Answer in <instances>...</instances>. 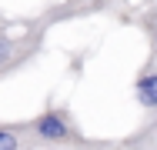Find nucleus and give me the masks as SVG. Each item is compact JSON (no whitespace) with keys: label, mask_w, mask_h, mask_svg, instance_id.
Segmentation results:
<instances>
[{"label":"nucleus","mask_w":157,"mask_h":150,"mask_svg":"<svg viewBox=\"0 0 157 150\" xmlns=\"http://www.w3.org/2000/svg\"><path fill=\"white\" fill-rule=\"evenodd\" d=\"M134 93H137V103L154 110L157 107V70H147L137 84H134Z\"/></svg>","instance_id":"obj_3"},{"label":"nucleus","mask_w":157,"mask_h":150,"mask_svg":"<svg viewBox=\"0 0 157 150\" xmlns=\"http://www.w3.org/2000/svg\"><path fill=\"white\" fill-rule=\"evenodd\" d=\"M33 150H110V144H94V140H67V144H40Z\"/></svg>","instance_id":"obj_4"},{"label":"nucleus","mask_w":157,"mask_h":150,"mask_svg":"<svg viewBox=\"0 0 157 150\" xmlns=\"http://www.w3.org/2000/svg\"><path fill=\"white\" fill-rule=\"evenodd\" d=\"M33 137L37 144H67V140H77L74 137V123L67 120L63 110H44L40 117L30 120Z\"/></svg>","instance_id":"obj_1"},{"label":"nucleus","mask_w":157,"mask_h":150,"mask_svg":"<svg viewBox=\"0 0 157 150\" xmlns=\"http://www.w3.org/2000/svg\"><path fill=\"white\" fill-rule=\"evenodd\" d=\"M127 150H157V117H154V123H151L144 133H137V140L127 144Z\"/></svg>","instance_id":"obj_5"},{"label":"nucleus","mask_w":157,"mask_h":150,"mask_svg":"<svg viewBox=\"0 0 157 150\" xmlns=\"http://www.w3.org/2000/svg\"><path fill=\"white\" fill-rule=\"evenodd\" d=\"M40 147L33 137L30 120L27 123H0V150H33Z\"/></svg>","instance_id":"obj_2"}]
</instances>
